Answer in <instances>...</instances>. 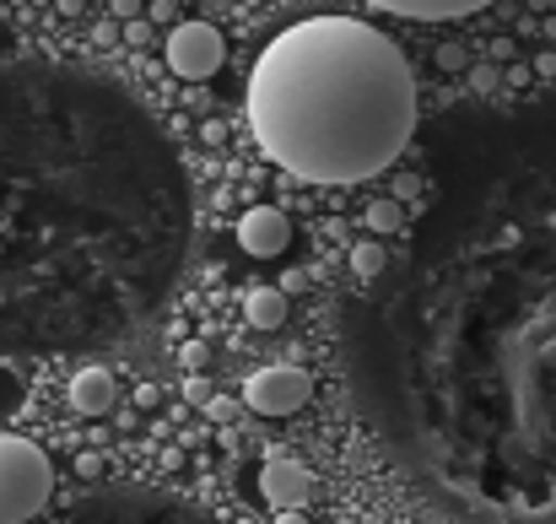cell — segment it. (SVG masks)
Returning a JSON list of instances; mask_svg holds the SVG:
<instances>
[{"label": "cell", "instance_id": "ffe728a7", "mask_svg": "<svg viewBox=\"0 0 556 524\" xmlns=\"http://www.w3.org/2000/svg\"><path fill=\"white\" fill-rule=\"evenodd\" d=\"M60 11H65V16H76V11H81V0H60Z\"/></svg>", "mask_w": 556, "mask_h": 524}, {"label": "cell", "instance_id": "52a82bcc", "mask_svg": "<svg viewBox=\"0 0 556 524\" xmlns=\"http://www.w3.org/2000/svg\"><path fill=\"white\" fill-rule=\"evenodd\" d=\"M114 400H119V389H114V373H109V367H81V373L71 378V406H76L81 416H109Z\"/></svg>", "mask_w": 556, "mask_h": 524}, {"label": "cell", "instance_id": "d6986e66", "mask_svg": "<svg viewBox=\"0 0 556 524\" xmlns=\"http://www.w3.org/2000/svg\"><path fill=\"white\" fill-rule=\"evenodd\" d=\"M185 362H189V367H205V347H200V341H189V347H185Z\"/></svg>", "mask_w": 556, "mask_h": 524}, {"label": "cell", "instance_id": "5bb4252c", "mask_svg": "<svg viewBox=\"0 0 556 524\" xmlns=\"http://www.w3.org/2000/svg\"><path fill=\"white\" fill-rule=\"evenodd\" d=\"M416 195H421V178H416V174L394 178V200H400V205H405V200H416Z\"/></svg>", "mask_w": 556, "mask_h": 524}, {"label": "cell", "instance_id": "7a4b0ae2", "mask_svg": "<svg viewBox=\"0 0 556 524\" xmlns=\"http://www.w3.org/2000/svg\"><path fill=\"white\" fill-rule=\"evenodd\" d=\"M54 492V465L33 438L0 433V524H27Z\"/></svg>", "mask_w": 556, "mask_h": 524}, {"label": "cell", "instance_id": "4fadbf2b", "mask_svg": "<svg viewBox=\"0 0 556 524\" xmlns=\"http://www.w3.org/2000/svg\"><path fill=\"white\" fill-rule=\"evenodd\" d=\"M438 65H443V71H465V65H470L465 43H443V49H438Z\"/></svg>", "mask_w": 556, "mask_h": 524}, {"label": "cell", "instance_id": "2e32d148", "mask_svg": "<svg viewBox=\"0 0 556 524\" xmlns=\"http://www.w3.org/2000/svg\"><path fill=\"white\" fill-rule=\"evenodd\" d=\"M92 38H98V49H114V43H119V22H98Z\"/></svg>", "mask_w": 556, "mask_h": 524}, {"label": "cell", "instance_id": "5b68a950", "mask_svg": "<svg viewBox=\"0 0 556 524\" xmlns=\"http://www.w3.org/2000/svg\"><path fill=\"white\" fill-rule=\"evenodd\" d=\"M238 244H243V254H254V260L281 254V249L292 244V222H287V211H276V205H249L243 222H238Z\"/></svg>", "mask_w": 556, "mask_h": 524}, {"label": "cell", "instance_id": "ba28073f", "mask_svg": "<svg viewBox=\"0 0 556 524\" xmlns=\"http://www.w3.org/2000/svg\"><path fill=\"white\" fill-rule=\"evenodd\" d=\"M378 11H394V16H410V22H443V16H470L492 0H368Z\"/></svg>", "mask_w": 556, "mask_h": 524}, {"label": "cell", "instance_id": "7c38bea8", "mask_svg": "<svg viewBox=\"0 0 556 524\" xmlns=\"http://www.w3.org/2000/svg\"><path fill=\"white\" fill-rule=\"evenodd\" d=\"M470 87H476V92H497V87H503V71H497L492 60H481V65H470Z\"/></svg>", "mask_w": 556, "mask_h": 524}, {"label": "cell", "instance_id": "6da1fadb", "mask_svg": "<svg viewBox=\"0 0 556 524\" xmlns=\"http://www.w3.org/2000/svg\"><path fill=\"white\" fill-rule=\"evenodd\" d=\"M254 147L308 184H363L394 169L416 130V76L389 33L308 16L249 71Z\"/></svg>", "mask_w": 556, "mask_h": 524}, {"label": "cell", "instance_id": "9a60e30c", "mask_svg": "<svg viewBox=\"0 0 556 524\" xmlns=\"http://www.w3.org/2000/svg\"><path fill=\"white\" fill-rule=\"evenodd\" d=\"M185 400H189V406H211L216 395H211V384H205V378H189V384H185Z\"/></svg>", "mask_w": 556, "mask_h": 524}, {"label": "cell", "instance_id": "ac0fdd59", "mask_svg": "<svg viewBox=\"0 0 556 524\" xmlns=\"http://www.w3.org/2000/svg\"><path fill=\"white\" fill-rule=\"evenodd\" d=\"M114 16H130L136 22L141 16V0H114Z\"/></svg>", "mask_w": 556, "mask_h": 524}, {"label": "cell", "instance_id": "44dd1931", "mask_svg": "<svg viewBox=\"0 0 556 524\" xmlns=\"http://www.w3.org/2000/svg\"><path fill=\"white\" fill-rule=\"evenodd\" d=\"M276 524H308L303 514H276Z\"/></svg>", "mask_w": 556, "mask_h": 524}, {"label": "cell", "instance_id": "30bf717a", "mask_svg": "<svg viewBox=\"0 0 556 524\" xmlns=\"http://www.w3.org/2000/svg\"><path fill=\"white\" fill-rule=\"evenodd\" d=\"M400 222H405V205H400L394 195H383V200H372L368 205V227L372 233H400Z\"/></svg>", "mask_w": 556, "mask_h": 524}, {"label": "cell", "instance_id": "8992f818", "mask_svg": "<svg viewBox=\"0 0 556 524\" xmlns=\"http://www.w3.org/2000/svg\"><path fill=\"white\" fill-rule=\"evenodd\" d=\"M260 498H265L276 514H298L303 498H308V471H303L298 460H287V454L265 460V471H260Z\"/></svg>", "mask_w": 556, "mask_h": 524}, {"label": "cell", "instance_id": "9c48e42d", "mask_svg": "<svg viewBox=\"0 0 556 524\" xmlns=\"http://www.w3.org/2000/svg\"><path fill=\"white\" fill-rule=\"evenodd\" d=\"M243 320H249L254 330H281V325H287V292H281V287H254V292L243 298Z\"/></svg>", "mask_w": 556, "mask_h": 524}, {"label": "cell", "instance_id": "7402d4cb", "mask_svg": "<svg viewBox=\"0 0 556 524\" xmlns=\"http://www.w3.org/2000/svg\"><path fill=\"white\" fill-rule=\"evenodd\" d=\"M341 524H357V520H341Z\"/></svg>", "mask_w": 556, "mask_h": 524}, {"label": "cell", "instance_id": "e0dca14e", "mask_svg": "<svg viewBox=\"0 0 556 524\" xmlns=\"http://www.w3.org/2000/svg\"><path fill=\"white\" fill-rule=\"evenodd\" d=\"M76 471H81V476H98V471H103V460H98V454H81V460H76Z\"/></svg>", "mask_w": 556, "mask_h": 524}, {"label": "cell", "instance_id": "277c9868", "mask_svg": "<svg viewBox=\"0 0 556 524\" xmlns=\"http://www.w3.org/2000/svg\"><path fill=\"white\" fill-rule=\"evenodd\" d=\"M168 71L185 82H205L222 71V33L211 22H185L168 33Z\"/></svg>", "mask_w": 556, "mask_h": 524}, {"label": "cell", "instance_id": "8fae6325", "mask_svg": "<svg viewBox=\"0 0 556 524\" xmlns=\"http://www.w3.org/2000/svg\"><path fill=\"white\" fill-rule=\"evenodd\" d=\"M352 271H357L363 282H372V276L383 271V244H357V249H352Z\"/></svg>", "mask_w": 556, "mask_h": 524}, {"label": "cell", "instance_id": "3957f363", "mask_svg": "<svg viewBox=\"0 0 556 524\" xmlns=\"http://www.w3.org/2000/svg\"><path fill=\"white\" fill-rule=\"evenodd\" d=\"M308 400H314V373L292 367V362H270V367L249 373V384H243V406L260 416H292Z\"/></svg>", "mask_w": 556, "mask_h": 524}]
</instances>
